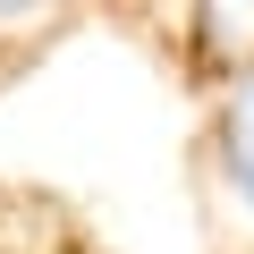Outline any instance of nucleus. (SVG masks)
Instances as JSON below:
<instances>
[{"label":"nucleus","mask_w":254,"mask_h":254,"mask_svg":"<svg viewBox=\"0 0 254 254\" xmlns=\"http://www.w3.org/2000/svg\"><path fill=\"white\" fill-rule=\"evenodd\" d=\"M212 153H220V178H229L237 212L254 220V51H246V60H237V76H229L220 127H212Z\"/></svg>","instance_id":"f257e3e1"},{"label":"nucleus","mask_w":254,"mask_h":254,"mask_svg":"<svg viewBox=\"0 0 254 254\" xmlns=\"http://www.w3.org/2000/svg\"><path fill=\"white\" fill-rule=\"evenodd\" d=\"M187 17H195L203 60H246L254 51V0H187Z\"/></svg>","instance_id":"f03ea898"},{"label":"nucleus","mask_w":254,"mask_h":254,"mask_svg":"<svg viewBox=\"0 0 254 254\" xmlns=\"http://www.w3.org/2000/svg\"><path fill=\"white\" fill-rule=\"evenodd\" d=\"M60 9V0H0V34H26V26H43Z\"/></svg>","instance_id":"7ed1b4c3"}]
</instances>
